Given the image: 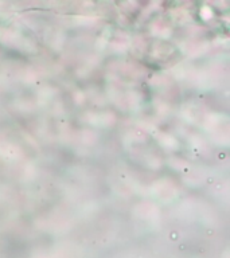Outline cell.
Returning <instances> with one entry per match:
<instances>
[]
</instances>
